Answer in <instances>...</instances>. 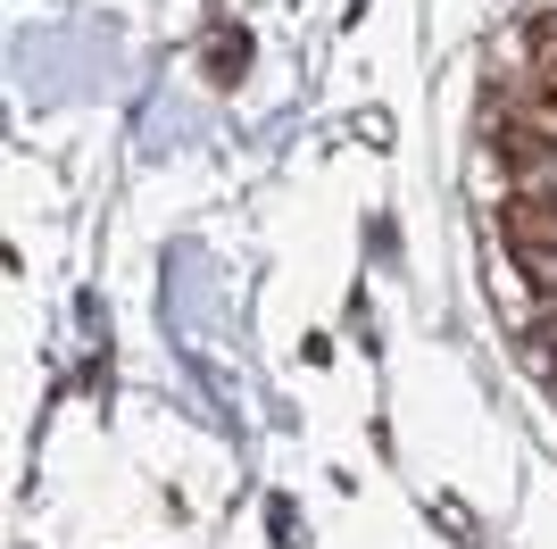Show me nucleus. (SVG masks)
<instances>
[{"label": "nucleus", "mask_w": 557, "mask_h": 549, "mask_svg": "<svg viewBox=\"0 0 557 549\" xmlns=\"http://www.w3.org/2000/svg\"><path fill=\"white\" fill-rule=\"evenodd\" d=\"M499 134L516 142V159H533V150H557V100L549 91H524L499 109Z\"/></svg>", "instance_id": "obj_1"}, {"label": "nucleus", "mask_w": 557, "mask_h": 549, "mask_svg": "<svg viewBox=\"0 0 557 549\" xmlns=\"http://www.w3.org/2000/svg\"><path fill=\"white\" fill-rule=\"evenodd\" d=\"M508 242H516V258L557 251V200H524V192H516L508 200Z\"/></svg>", "instance_id": "obj_2"}, {"label": "nucleus", "mask_w": 557, "mask_h": 549, "mask_svg": "<svg viewBox=\"0 0 557 549\" xmlns=\"http://www.w3.org/2000/svg\"><path fill=\"white\" fill-rule=\"evenodd\" d=\"M516 192H524V200H557V150L516 159Z\"/></svg>", "instance_id": "obj_3"}, {"label": "nucleus", "mask_w": 557, "mask_h": 549, "mask_svg": "<svg viewBox=\"0 0 557 549\" xmlns=\"http://www.w3.org/2000/svg\"><path fill=\"white\" fill-rule=\"evenodd\" d=\"M533 91H549V100H557V25H541V34H533Z\"/></svg>", "instance_id": "obj_4"}, {"label": "nucleus", "mask_w": 557, "mask_h": 549, "mask_svg": "<svg viewBox=\"0 0 557 549\" xmlns=\"http://www.w3.org/2000/svg\"><path fill=\"white\" fill-rule=\"evenodd\" d=\"M524 274H533L541 292H549V300H557V251H541V258H524Z\"/></svg>", "instance_id": "obj_5"}, {"label": "nucleus", "mask_w": 557, "mask_h": 549, "mask_svg": "<svg viewBox=\"0 0 557 549\" xmlns=\"http://www.w3.org/2000/svg\"><path fill=\"white\" fill-rule=\"evenodd\" d=\"M541 333H549V342H557V300H549V308H541Z\"/></svg>", "instance_id": "obj_6"}]
</instances>
